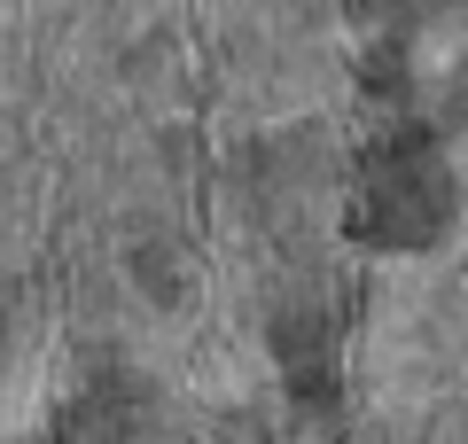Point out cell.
Masks as SVG:
<instances>
[{
	"label": "cell",
	"instance_id": "6da1fadb",
	"mask_svg": "<svg viewBox=\"0 0 468 444\" xmlns=\"http://www.w3.org/2000/svg\"><path fill=\"white\" fill-rule=\"evenodd\" d=\"M437 125H406L367 148L359 164V196H351V242L367 249H430L461 211L452 172L430 156Z\"/></svg>",
	"mask_w": 468,
	"mask_h": 444
},
{
	"label": "cell",
	"instance_id": "7a4b0ae2",
	"mask_svg": "<svg viewBox=\"0 0 468 444\" xmlns=\"http://www.w3.org/2000/svg\"><path fill=\"white\" fill-rule=\"evenodd\" d=\"M359 86H367V101H383V110H406V101H414V79H406L399 48H375L367 63H359Z\"/></svg>",
	"mask_w": 468,
	"mask_h": 444
},
{
	"label": "cell",
	"instance_id": "3957f363",
	"mask_svg": "<svg viewBox=\"0 0 468 444\" xmlns=\"http://www.w3.org/2000/svg\"><path fill=\"white\" fill-rule=\"evenodd\" d=\"M133 280L156 304H172V296H180V258H172V242H133Z\"/></svg>",
	"mask_w": 468,
	"mask_h": 444
},
{
	"label": "cell",
	"instance_id": "277c9868",
	"mask_svg": "<svg viewBox=\"0 0 468 444\" xmlns=\"http://www.w3.org/2000/svg\"><path fill=\"white\" fill-rule=\"evenodd\" d=\"M218 444H266V428H258L250 413H227V421H218Z\"/></svg>",
	"mask_w": 468,
	"mask_h": 444
}]
</instances>
